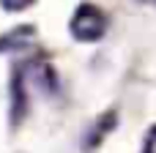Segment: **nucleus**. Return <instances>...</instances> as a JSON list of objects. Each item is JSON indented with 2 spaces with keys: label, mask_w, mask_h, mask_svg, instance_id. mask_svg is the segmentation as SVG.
Wrapping results in <instances>:
<instances>
[{
  "label": "nucleus",
  "mask_w": 156,
  "mask_h": 153,
  "mask_svg": "<svg viewBox=\"0 0 156 153\" xmlns=\"http://www.w3.org/2000/svg\"><path fill=\"white\" fill-rule=\"evenodd\" d=\"M104 33H107V16H104V11L96 8L93 3H82L74 11V16H71V36L77 41L90 44V41H99Z\"/></svg>",
  "instance_id": "1"
},
{
  "label": "nucleus",
  "mask_w": 156,
  "mask_h": 153,
  "mask_svg": "<svg viewBox=\"0 0 156 153\" xmlns=\"http://www.w3.org/2000/svg\"><path fill=\"white\" fill-rule=\"evenodd\" d=\"M0 3H3V8L11 11V8H25V5H30L33 0H0Z\"/></svg>",
  "instance_id": "2"
},
{
  "label": "nucleus",
  "mask_w": 156,
  "mask_h": 153,
  "mask_svg": "<svg viewBox=\"0 0 156 153\" xmlns=\"http://www.w3.org/2000/svg\"><path fill=\"white\" fill-rule=\"evenodd\" d=\"M148 153H156V131H154V137H151V142H148Z\"/></svg>",
  "instance_id": "3"
}]
</instances>
